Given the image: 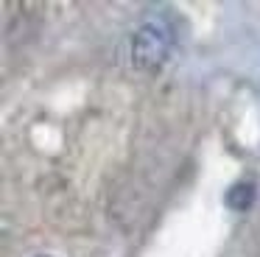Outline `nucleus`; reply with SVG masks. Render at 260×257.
<instances>
[{
	"mask_svg": "<svg viewBox=\"0 0 260 257\" xmlns=\"http://www.w3.org/2000/svg\"><path fill=\"white\" fill-rule=\"evenodd\" d=\"M168 56V34L159 25H143L132 39V61L140 70H157Z\"/></svg>",
	"mask_w": 260,
	"mask_h": 257,
	"instance_id": "nucleus-1",
	"label": "nucleus"
},
{
	"mask_svg": "<svg viewBox=\"0 0 260 257\" xmlns=\"http://www.w3.org/2000/svg\"><path fill=\"white\" fill-rule=\"evenodd\" d=\"M254 196H257V190H254L252 182H235L230 190H226L224 204L230 207V210H235V212H246L249 207L254 204Z\"/></svg>",
	"mask_w": 260,
	"mask_h": 257,
	"instance_id": "nucleus-2",
	"label": "nucleus"
},
{
	"mask_svg": "<svg viewBox=\"0 0 260 257\" xmlns=\"http://www.w3.org/2000/svg\"><path fill=\"white\" fill-rule=\"evenodd\" d=\"M42 257H48V254H42Z\"/></svg>",
	"mask_w": 260,
	"mask_h": 257,
	"instance_id": "nucleus-3",
	"label": "nucleus"
}]
</instances>
